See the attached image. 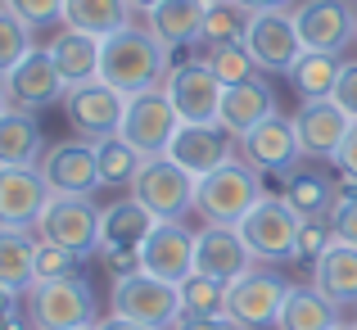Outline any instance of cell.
Returning a JSON list of instances; mask_svg holds the SVG:
<instances>
[{
  "instance_id": "obj_39",
  "label": "cell",
  "mask_w": 357,
  "mask_h": 330,
  "mask_svg": "<svg viewBox=\"0 0 357 330\" xmlns=\"http://www.w3.org/2000/svg\"><path fill=\"white\" fill-rule=\"evenodd\" d=\"M77 253L63 249V244L41 240V253H36V280H63V276H77Z\"/></svg>"
},
{
  "instance_id": "obj_9",
  "label": "cell",
  "mask_w": 357,
  "mask_h": 330,
  "mask_svg": "<svg viewBox=\"0 0 357 330\" xmlns=\"http://www.w3.org/2000/svg\"><path fill=\"white\" fill-rule=\"evenodd\" d=\"M36 172L45 177V186H50V195H82V200H91V195L100 190V158H96V140L86 136H68V140H54L50 149L41 154V163H36Z\"/></svg>"
},
{
  "instance_id": "obj_48",
  "label": "cell",
  "mask_w": 357,
  "mask_h": 330,
  "mask_svg": "<svg viewBox=\"0 0 357 330\" xmlns=\"http://www.w3.org/2000/svg\"><path fill=\"white\" fill-rule=\"evenodd\" d=\"M127 5H131V14H149V9H158L163 0H127Z\"/></svg>"
},
{
  "instance_id": "obj_29",
  "label": "cell",
  "mask_w": 357,
  "mask_h": 330,
  "mask_svg": "<svg viewBox=\"0 0 357 330\" xmlns=\"http://www.w3.org/2000/svg\"><path fill=\"white\" fill-rule=\"evenodd\" d=\"M136 23L127 0H63V27H77L91 36H118L122 27Z\"/></svg>"
},
{
  "instance_id": "obj_12",
  "label": "cell",
  "mask_w": 357,
  "mask_h": 330,
  "mask_svg": "<svg viewBox=\"0 0 357 330\" xmlns=\"http://www.w3.org/2000/svg\"><path fill=\"white\" fill-rule=\"evenodd\" d=\"M158 91L172 100V109L181 113V122H218L222 91L227 87L213 77V68L204 59H176Z\"/></svg>"
},
{
  "instance_id": "obj_21",
  "label": "cell",
  "mask_w": 357,
  "mask_h": 330,
  "mask_svg": "<svg viewBox=\"0 0 357 330\" xmlns=\"http://www.w3.org/2000/svg\"><path fill=\"white\" fill-rule=\"evenodd\" d=\"M45 204H50V186L36 167H0V226L36 231Z\"/></svg>"
},
{
  "instance_id": "obj_49",
  "label": "cell",
  "mask_w": 357,
  "mask_h": 330,
  "mask_svg": "<svg viewBox=\"0 0 357 330\" xmlns=\"http://www.w3.org/2000/svg\"><path fill=\"white\" fill-rule=\"evenodd\" d=\"M0 330H27V322L18 326V322H14V313H9V317H0Z\"/></svg>"
},
{
  "instance_id": "obj_33",
  "label": "cell",
  "mask_w": 357,
  "mask_h": 330,
  "mask_svg": "<svg viewBox=\"0 0 357 330\" xmlns=\"http://www.w3.org/2000/svg\"><path fill=\"white\" fill-rule=\"evenodd\" d=\"M285 200L294 204L298 218H331V209H335V200H340V190H335L331 177H321V172H298V177H289Z\"/></svg>"
},
{
  "instance_id": "obj_26",
  "label": "cell",
  "mask_w": 357,
  "mask_h": 330,
  "mask_svg": "<svg viewBox=\"0 0 357 330\" xmlns=\"http://www.w3.org/2000/svg\"><path fill=\"white\" fill-rule=\"evenodd\" d=\"M307 271H312V290H317V294H326L335 308L357 303V249H353V244L335 240Z\"/></svg>"
},
{
  "instance_id": "obj_40",
  "label": "cell",
  "mask_w": 357,
  "mask_h": 330,
  "mask_svg": "<svg viewBox=\"0 0 357 330\" xmlns=\"http://www.w3.org/2000/svg\"><path fill=\"white\" fill-rule=\"evenodd\" d=\"M331 231H335L340 244H353V249H357V181H349V190H340V200H335Z\"/></svg>"
},
{
  "instance_id": "obj_43",
  "label": "cell",
  "mask_w": 357,
  "mask_h": 330,
  "mask_svg": "<svg viewBox=\"0 0 357 330\" xmlns=\"http://www.w3.org/2000/svg\"><path fill=\"white\" fill-rule=\"evenodd\" d=\"M335 167H340L344 181H357V122L349 127V136H344L340 154H335Z\"/></svg>"
},
{
  "instance_id": "obj_2",
  "label": "cell",
  "mask_w": 357,
  "mask_h": 330,
  "mask_svg": "<svg viewBox=\"0 0 357 330\" xmlns=\"http://www.w3.org/2000/svg\"><path fill=\"white\" fill-rule=\"evenodd\" d=\"M23 322L27 330H82L100 322L96 294L86 276H63V280H36L23 294Z\"/></svg>"
},
{
  "instance_id": "obj_51",
  "label": "cell",
  "mask_w": 357,
  "mask_h": 330,
  "mask_svg": "<svg viewBox=\"0 0 357 330\" xmlns=\"http://www.w3.org/2000/svg\"><path fill=\"white\" fill-rule=\"evenodd\" d=\"M331 330H357V326H344V322H340V326H331Z\"/></svg>"
},
{
  "instance_id": "obj_32",
  "label": "cell",
  "mask_w": 357,
  "mask_h": 330,
  "mask_svg": "<svg viewBox=\"0 0 357 330\" xmlns=\"http://www.w3.org/2000/svg\"><path fill=\"white\" fill-rule=\"evenodd\" d=\"M96 158H100V181H105L109 190H131L140 163H145V154H140L136 145H127L122 136L96 140Z\"/></svg>"
},
{
  "instance_id": "obj_42",
  "label": "cell",
  "mask_w": 357,
  "mask_h": 330,
  "mask_svg": "<svg viewBox=\"0 0 357 330\" xmlns=\"http://www.w3.org/2000/svg\"><path fill=\"white\" fill-rule=\"evenodd\" d=\"M331 100L357 122V59H344V73H340V82H335V96Z\"/></svg>"
},
{
  "instance_id": "obj_36",
  "label": "cell",
  "mask_w": 357,
  "mask_h": 330,
  "mask_svg": "<svg viewBox=\"0 0 357 330\" xmlns=\"http://www.w3.org/2000/svg\"><path fill=\"white\" fill-rule=\"evenodd\" d=\"M32 45H36L32 41V27H27L23 18H18L5 0H0V73H14L18 59H23Z\"/></svg>"
},
{
  "instance_id": "obj_17",
  "label": "cell",
  "mask_w": 357,
  "mask_h": 330,
  "mask_svg": "<svg viewBox=\"0 0 357 330\" xmlns=\"http://www.w3.org/2000/svg\"><path fill=\"white\" fill-rule=\"evenodd\" d=\"M253 267H258V258L249 253L240 226H208L204 222L199 231H195V271L231 285V280L249 276Z\"/></svg>"
},
{
  "instance_id": "obj_8",
  "label": "cell",
  "mask_w": 357,
  "mask_h": 330,
  "mask_svg": "<svg viewBox=\"0 0 357 330\" xmlns=\"http://www.w3.org/2000/svg\"><path fill=\"white\" fill-rule=\"evenodd\" d=\"M36 235L73 249L86 262L91 253H100V209L91 200H82V195H50L41 222H36Z\"/></svg>"
},
{
  "instance_id": "obj_27",
  "label": "cell",
  "mask_w": 357,
  "mask_h": 330,
  "mask_svg": "<svg viewBox=\"0 0 357 330\" xmlns=\"http://www.w3.org/2000/svg\"><path fill=\"white\" fill-rule=\"evenodd\" d=\"M45 136L36 113L23 109H5L0 113V167H36L45 154Z\"/></svg>"
},
{
  "instance_id": "obj_38",
  "label": "cell",
  "mask_w": 357,
  "mask_h": 330,
  "mask_svg": "<svg viewBox=\"0 0 357 330\" xmlns=\"http://www.w3.org/2000/svg\"><path fill=\"white\" fill-rule=\"evenodd\" d=\"M331 244H335L331 218H303V226H298V253H294V262L312 267V262L321 258V253L331 249Z\"/></svg>"
},
{
  "instance_id": "obj_45",
  "label": "cell",
  "mask_w": 357,
  "mask_h": 330,
  "mask_svg": "<svg viewBox=\"0 0 357 330\" xmlns=\"http://www.w3.org/2000/svg\"><path fill=\"white\" fill-rule=\"evenodd\" d=\"M244 14H267V9H294V0H236Z\"/></svg>"
},
{
  "instance_id": "obj_13",
  "label": "cell",
  "mask_w": 357,
  "mask_h": 330,
  "mask_svg": "<svg viewBox=\"0 0 357 330\" xmlns=\"http://www.w3.org/2000/svg\"><path fill=\"white\" fill-rule=\"evenodd\" d=\"M285 294H289V280L285 276H276L271 267H253L249 276L231 280V290H227V317H236L244 330H267V326H276Z\"/></svg>"
},
{
  "instance_id": "obj_53",
  "label": "cell",
  "mask_w": 357,
  "mask_h": 330,
  "mask_svg": "<svg viewBox=\"0 0 357 330\" xmlns=\"http://www.w3.org/2000/svg\"><path fill=\"white\" fill-rule=\"evenodd\" d=\"M82 330H96V326H82Z\"/></svg>"
},
{
  "instance_id": "obj_23",
  "label": "cell",
  "mask_w": 357,
  "mask_h": 330,
  "mask_svg": "<svg viewBox=\"0 0 357 330\" xmlns=\"http://www.w3.org/2000/svg\"><path fill=\"white\" fill-rule=\"evenodd\" d=\"M276 109V91L267 87L262 77H249V82H236V87L222 91V109H218V122L231 131V136H244L253 131L258 122H267Z\"/></svg>"
},
{
  "instance_id": "obj_46",
  "label": "cell",
  "mask_w": 357,
  "mask_h": 330,
  "mask_svg": "<svg viewBox=\"0 0 357 330\" xmlns=\"http://www.w3.org/2000/svg\"><path fill=\"white\" fill-rule=\"evenodd\" d=\"M96 330H149V326H140V322H127V317H118V313H105L96 322Z\"/></svg>"
},
{
  "instance_id": "obj_19",
  "label": "cell",
  "mask_w": 357,
  "mask_h": 330,
  "mask_svg": "<svg viewBox=\"0 0 357 330\" xmlns=\"http://www.w3.org/2000/svg\"><path fill=\"white\" fill-rule=\"evenodd\" d=\"M349 127H353V118L335 105V100H298L294 131H298V149H303V158L335 163V154H340Z\"/></svg>"
},
{
  "instance_id": "obj_22",
  "label": "cell",
  "mask_w": 357,
  "mask_h": 330,
  "mask_svg": "<svg viewBox=\"0 0 357 330\" xmlns=\"http://www.w3.org/2000/svg\"><path fill=\"white\" fill-rule=\"evenodd\" d=\"M154 213L145 209V204H136L127 195V200L118 204H105L100 209V253H140V244L149 240V231H154Z\"/></svg>"
},
{
  "instance_id": "obj_3",
  "label": "cell",
  "mask_w": 357,
  "mask_h": 330,
  "mask_svg": "<svg viewBox=\"0 0 357 330\" xmlns=\"http://www.w3.org/2000/svg\"><path fill=\"white\" fill-rule=\"evenodd\" d=\"M258 200H262V172H253V167L236 154L231 163H222L218 172L199 177L195 213H199L208 226H240L253 213Z\"/></svg>"
},
{
  "instance_id": "obj_41",
  "label": "cell",
  "mask_w": 357,
  "mask_h": 330,
  "mask_svg": "<svg viewBox=\"0 0 357 330\" xmlns=\"http://www.w3.org/2000/svg\"><path fill=\"white\" fill-rule=\"evenodd\" d=\"M27 27H45V23H63V0H5Z\"/></svg>"
},
{
  "instance_id": "obj_1",
  "label": "cell",
  "mask_w": 357,
  "mask_h": 330,
  "mask_svg": "<svg viewBox=\"0 0 357 330\" xmlns=\"http://www.w3.org/2000/svg\"><path fill=\"white\" fill-rule=\"evenodd\" d=\"M172 50L149 32L145 23L122 27L118 36H105L100 50V82H109L122 96H140V91H158L163 77L172 73Z\"/></svg>"
},
{
  "instance_id": "obj_6",
  "label": "cell",
  "mask_w": 357,
  "mask_h": 330,
  "mask_svg": "<svg viewBox=\"0 0 357 330\" xmlns=\"http://www.w3.org/2000/svg\"><path fill=\"white\" fill-rule=\"evenodd\" d=\"M114 313L149 330H172L181 322V294L172 280L131 271V276H114Z\"/></svg>"
},
{
  "instance_id": "obj_18",
  "label": "cell",
  "mask_w": 357,
  "mask_h": 330,
  "mask_svg": "<svg viewBox=\"0 0 357 330\" xmlns=\"http://www.w3.org/2000/svg\"><path fill=\"white\" fill-rule=\"evenodd\" d=\"M236 145H240V158L253 167V172H289V167L303 158L294 118H280V113H271V118L258 122L253 131L236 136Z\"/></svg>"
},
{
  "instance_id": "obj_31",
  "label": "cell",
  "mask_w": 357,
  "mask_h": 330,
  "mask_svg": "<svg viewBox=\"0 0 357 330\" xmlns=\"http://www.w3.org/2000/svg\"><path fill=\"white\" fill-rule=\"evenodd\" d=\"M340 73H344V59H340V54L303 50L294 59V68H289V82H294V96L298 100H331Z\"/></svg>"
},
{
  "instance_id": "obj_54",
  "label": "cell",
  "mask_w": 357,
  "mask_h": 330,
  "mask_svg": "<svg viewBox=\"0 0 357 330\" xmlns=\"http://www.w3.org/2000/svg\"><path fill=\"white\" fill-rule=\"evenodd\" d=\"M353 45H357V41H353Z\"/></svg>"
},
{
  "instance_id": "obj_10",
  "label": "cell",
  "mask_w": 357,
  "mask_h": 330,
  "mask_svg": "<svg viewBox=\"0 0 357 330\" xmlns=\"http://www.w3.org/2000/svg\"><path fill=\"white\" fill-rule=\"evenodd\" d=\"M181 131V113L172 109V100L163 91H140V96H127V113H122L118 136L127 145H136L145 158L167 154L172 136Z\"/></svg>"
},
{
  "instance_id": "obj_25",
  "label": "cell",
  "mask_w": 357,
  "mask_h": 330,
  "mask_svg": "<svg viewBox=\"0 0 357 330\" xmlns=\"http://www.w3.org/2000/svg\"><path fill=\"white\" fill-rule=\"evenodd\" d=\"M204 18H208V5H204V0H163L158 9L145 14V27L167 50H181V45H199Z\"/></svg>"
},
{
  "instance_id": "obj_47",
  "label": "cell",
  "mask_w": 357,
  "mask_h": 330,
  "mask_svg": "<svg viewBox=\"0 0 357 330\" xmlns=\"http://www.w3.org/2000/svg\"><path fill=\"white\" fill-rule=\"evenodd\" d=\"M18 299H23V294H14L9 285H0V317H9V313H14V303H18Z\"/></svg>"
},
{
  "instance_id": "obj_4",
  "label": "cell",
  "mask_w": 357,
  "mask_h": 330,
  "mask_svg": "<svg viewBox=\"0 0 357 330\" xmlns=\"http://www.w3.org/2000/svg\"><path fill=\"white\" fill-rule=\"evenodd\" d=\"M298 226H303V218L294 213L285 195H262L253 213L240 222V235L262 267H285L298 253Z\"/></svg>"
},
{
  "instance_id": "obj_50",
  "label": "cell",
  "mask_w": 357,
  "mask_h": 330,
  "mask_svg": "<svg viewBox=\"0 0 357 330\" xmlns=\"http://www.w3.org/2000/svg\"><path fill=\"white\" fill-rule=\"evenodd\" d=\"M9 109V91H5V73H0V113Z\"/></svg>"
},
{
  "instance_id": "obj_11",
  "label": "cell",
  "mask_w": 357,
  "mask_h": 330,
  "mask_svg": "<svg viewBox=\"0 0 357 330\" xmlns=\"http://www.w3.org/2000/svg\"><path fill=\"white\" fill-rule=\"evenodd\" d=\"M244 50L253 54L258 73H285V77H289L294 59L303 54V41H298V27H294V9L249 14V27H244Z\"/></svg>"
},
{
  "instance_id": "obj_14",
  "label": "cell",
  "mask_w": 357,
  "mask_h": 330,
  "mask_svg": "<svg viewBox=\"0 0 357 330\" xmlns=\"http://www.w3.org/2000/svg\"><path fill=\"white\" fill-rule=\"evenodd\" d=\"M63 113H68V127L77 131V136L105 140V136H118L122 113H127V96L96 77V82H82V87H68Z\"/></svg>"
},
{
  "instance_id": "obj_15",
  "label": "cell",
  "mask_w": 357,
  "mask_h": 330,
  "mask_svg": "<svg viewBox=\"0 0 357 330\" xmlns=\"http://www.w3.org/2000/svg\"><path fill=\"white\" fill-rule=\"evenodd\" d=\"M5 91H9V109H23V113H41L50 105H63V96H68V87H63L45 45H32L18 59V68L5 73Z\"/></svg>"
},
{
  "instance_id": "obj_20",
  "label": "cell",
  "mask_w": 357,
  "mask_h": 330,
  "mask_svg": "<svg viewBox=\"0 0 357 330\" xmlns=\"http://www.w3.org/2000/svg\"><path fill=\"white\" fill-rule=\"evenodd\" d=\"M140 271L181 285L195 271V231L185 222H154L149 240L140 244Z\"/></svg>"
},
{
  "instance_id": "obj_30",
  "label": "cell",
  "mask_w": 357,
  "mask_h": 330,
  "mask_svg": "<svg viewBox=\"0 0 357 330\" xmlns=\"http://www.w3.org/2000/svg\"><path fill=\"white\" fill-rule=\"evenodd\" d=\"M340 326V308L326 294H317L312 285H289L285 303H280L276 330H331Z\"/></svg>"
},
{
  "instance_id": "obj_37",
  "label": "cell",
  "mask_w": 357,
  "mask_h": 330,
  "mask_svg": "<svg viewBox=\"0 0 357 330\" xmlns=\"http://www.w3.org/2000/svg\"><path fill=\"white\" fill-rule=\"evenodd\" d=\"M244 27H249V14L227 0V5H208V18H204V36L199 45H218V41H244Z\"/></svg>"
},
{
  "instance_id": "obj_16",
  "label": "cell",
  "mask_w": 357,
  "mask_h": 330,
  "mask_svg": "<svg viewBox=\"0 0 357 330\" xmlns=\"http://www.w3.org/2000/svg\"><path fill=\"white\" fill-rule=\"evenodd\" d=\"M236 154H240V145L222 122H181V131H176L172 145H167V158H172L176 167H185L190 177L218 172V167L231 163Z\"/></svg>"
},
{
  "instance_id": "obj_34",
  "label": "cell",
  "mask_w": 357,
  "mask_h": 330,
  "mask_svg": "<svg viewBox=\"0 0 357 330\" xmlns=\"http://www.w3.org/2000/svg\"><path fill=\"white\" fill-rule=\"evenodd\" d=\"M227 280H213L204 271H190V276L176 285L181 294V317H222L227 313Z\"/></svg>"
},
{
  "instance_id": "obj_35",
  "label": "cell",
  "mask_w": 357,
  "mask_h": 330,
  "mask_svg": "<svg viewBox=\"0 0 357 330\" xmlns=\"http://www.w3.org/2000/svg\"><path fill=\"white\" fill-rule=\"evenodd\" d=\"M204 63L213 68V77L222 87H236V82L258 77V63L253 54L244 50V41H218V45H204Z\"/></svg>"
},
{
  "instance_id": "obj_44",
  "label": "cell",
  "mask_w": 357,
  "mask_h": 330,
  "mask_svg": "<svg viewBox=\"0 0 357 330\" xmlns=\"http://www.w3.org/2000/svg\"><path fill=\"white\" fill-rule=\"evenodd\" d=\"M172 330H244V326L236 322V317L222 313V317H181Z\"/></svg>"
},
{
  "instance_id": "obj_28",
  "label": "cell",
  "mask_w": 357,
  "mask_h": 330,
  "mask_svg": "<svg viewBox=\"0 0 357 330\" xmlns=\"http://www.w3.org/2000/svg\"><path fill=\"white\" fill-rule=\"evenodd\" d=\"M36 253H41L36 231L0 226V285H9L14 294H27L36 285Z\"/></svg>"
},
{
  "instance_id": "obj_24",
  "label": "cell",
  "mask_w": 357,
  "mask_h": 330,
  "mask_svg": "<svg viewBox=\"0 0 357 330\" xmlns=\"http://www.w3.org/2000/svg\"><path fill=\"white\" fill-rule=\"evenodd\" d=\"M50 59L54 68H59L63 87H82V82H96L100 77V50H105V41L91 32H77V27H59V32L50 36Z\"/></svg>"
},
{
  "instance_id": "obj_52",
  "label": "cell",
  "mask_w": 357,
  "mask_h": 330,
  "mask_svg": "<svg viewBox=\"0 0 357 330\" xmlns=\"http://www.w3.org/2000/svg\"><path fill=\"white\" fill-rule=\"evenodd\" d=\"M204 5H227V0H204Z\"/></svg>"
},
{
  "instance_id": "obj_5",
  "label": "cell",
  "mask_w": 357,
  "mask_h": 330,
  "mask_svg": "<svg viewBox=\"0 0 357 330\" xmlns=\"http://www.w3.org/2000/svg\"><path fill=\"white\" fill-rule=\"evenodd\" d=\"M195 190H199V177H190L167 154H158V158H145V163H140V172H136V181H131L127 195L136 204H145L158 222H181L185 213L195 209Z\"/></svg>"
},
{
  "instance_id": "obj_7",
  "label": "cell",
  "mask_w": 357,
  "mask_h": 330,
  "mask_svg": "<svg viewBox=\"0 0 357 330\" xmlns=\"http://www.w3.org/2000/svg\"><path fill=\"white\" fill-rule=\"evenodd\" d=\"M294 27L303 50L344 54L357 41V0H298Z\"/></svg>"
}]
</instances>
